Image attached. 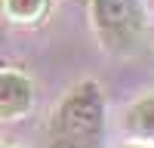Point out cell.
I'll list each match as a JSON object with an SVG mask.
<instances>
[{"mask_svg": "<svg viewBox=\"0 0 154 148\" xmlns=\"http://www.w3.org/2000/svg\"><path fill=\"white\" fill-rule=\"evenodd\" d=\"M105 139V96L96 80H80L65 93L49 120V148H102Z\"/></svg>", "mask_w": 154, "mask_h": 148, "instance_id": "cell-1", "label": "cell"}, {"mask_svg": "<svg viewBox=\"0 0 154 148\" xmlns=\"http://www.w3.org/2000/svg\"><path fill=\"white\" fill-rule=\"evenodd\" d=\"M93 25L108 49L130 53L145 31V12L139 0H93Z\"/></svg>", "mask_w": 154, "mask_h": 148, "instance_id": "cell-2", "label": "cell"}, {"mask_svg": "<svg viewBox=\"0 0 154 148\" xmlns=\"http://www.w3.org/2000/svg\"><path fill=\"white\" fill-rule=\"evenodd\" d=\"M34 105V83L22 71H0V120H16Z\"/></svg>", "mask_w": 154, "mask_h": 148, "instance_id": "cell-3", "label": "cell"}, {"mask_svg": "<svg viewBox=\"0 0 154 148\" xmlns=\"http://www.w3.org/2000/svg\"><path fill=\"white\" fill-rule=\"evenodd\" d=\"M123 130L133 139L154 145V96H142L139 102H133V108L123 114Z\"/></svg>", "mask_w": 154, "mask_h": 148, "instance_id": "cell-4", "label": "cell"}, {"mask_svg": "<svg viewBox=\"0 0 154 148\" xmlns=\"http://www.w3.org/2000/svg\"><path fill=\"white\" fill-rule=\"evenodd\" d=\"M3 9L16 22H34L46 9V0H3Z\"/></svg>", "mask_w": 154, "mask_h": 148, "instance_id": "cell-5", "label": "cell"}, {"mask_svg": "<svg viewBox=\"0 0 154 148\" xmlns=\"http://www.w3.org/2000/svg\"><path fill=\"white\" fill-rule=\"evenodd\" d=\"M123 148H154V145H145V142H136V145H123Z\"/></svg>", "mask_w": 154, "mask_h": 148, "instance_id": "cell-6", "label": "cell"}, {"mask_svg": "<svg viewBox=\"0 0 154 148\" xmlns=\"http://www.w3.org/2000/svg\"><path fill=\"white\" fill-rule=\"evenodd\" d=\"M0 148H12V145H0Z\"/></svg>", "mask_w": 154, "mask_h": 148, "instance_id": "cell-7", "label": "cell"}]
</instances>
